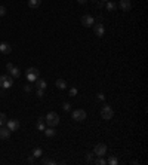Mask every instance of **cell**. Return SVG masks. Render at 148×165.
I'll return each instance as SVG.
<instances>
[{
  "label": "cell",
  "instance_id": "cell-5",
  "mask_svg": "<svg viewBox=\"0 0 148 165\" xmlns=\"http://www.w3.org/2000/svg\"><path fill=\"white\" fill-rule=\"evenodd\" d=\"M73 119L75 122H83L86 119V112L83 109H77L73 112Z\"/></svg>",
  "mask_w": 148,
  "mask_h": 165
},
{
  "label": "cell",
  "instance_id": "cell-19",
  "mask_svg": "<svg viewBox=\"0 0 148 165\" xmlns=\"http://www.w3.org/2000/svg\"><path fill=\"white\" fill-rule=\"evenodd\" d=\"M115 9H117V4L108 0V1H107V10H108V12H114Z\"/></svg>",
  "mask_w": 148,
  "mask_h": 165
},
{
  "label": "cell",
  "instance_id": "cell-32",
  "mask_svg": "<svg viewBox=\"0 0 148 165\" xmlns=\"http://www.w3.org/2000/svg\"><path fill=\"white\" fill-rule=\"evenodd\" d=\"M34 161H36V158H34V156H30V158L27 159V162H30V164H34Z\"/></svg>",
  "mask_w": 148,
  "mask_h": 165
},
{
  "label": "cell",
  "instance_id": "cell-4",
  "mask_svg": "<svg viewBox=\"0 0 148 165\" xmlns=\"http://www.w3.org/2000/svg\"><path fill=\"white\" fill-rule=\"evenodd\" d=\"M12 85H13V78L12 76H7V75L0 76V86L1 88H10Z\"/></svg>",
  "mask_w": 148,
  "mask_h": 165
},
{
  "label": "cell",
  "instance_id": "cell-10",
  "mask_svg": "<svg viewBox=\"0 0 148 165\" xmlns=\"http://www.w3.org/2000/svg\"><path fill=\"white\" fill-rule=\"evenodd\" d=\"M120 9L121 10H124V12H127V10H130V7H132V3H130V0H120Z\"/></svg>",
  "mask_w": 148,
  "mask_h": 165
},
{
  "label": "cell",
  "instance_id": "cell-17",
  "mask_svg": "<svg viewBox=\"0 0 148 165\" xmlns=\"http://www.w3.org/2000/svg\"><path fill=\"white\" fill-rule=\"evenodd\" d=\"M41 4V0H28V6L30 7H33V9H36Z\"/></svg>",
  "mask_w": 148,
  "mask_h": 165
},
{
  "label": "cell",
  "instance_id": "cell-3",
  "mask_svg": "<svg viewBox=\"0 0 148 165\" xmlns=\"http://www.w3.org/2000/svg\"><path fill=\"white\" fill-rule=\"evenodd\" d=\"M112 116H114V110L111 109V106H104L101 109V118L104 121H110L112 119Z\"/></svg>",
  "mask_w": 148,
  "mask_h": 165
},
{
  "label": "cell",
  "instance_id": "cell-12",
  "mask_svg": "<svg viewBox=\"0 0 148 165\" xmlns=\"http://www.w3.org/2000/svg\"><path fill=\"white\" fill-rule=\"evenodd\" d=\"M10 137V131H9V128L6 126H0V138L1 140H6V138H9Z\"/></svg>",
  "mask_w": 148,
  "mask_h": 165
},
{
  "label": "cell",
  "instance_id": "cell-25",
  "mask_svg": "<svg viewBox=\"0 0 148 165\" xmlns=\"http://www.w3.org/2000/svg\"><path fill=\"white\" fill-rule=\"evenodd\" d=\"M62 109H64L65 112H70V109H71V104H70V103H64V104H62Z\"/></svg>",
  "mask_w": 148,
  "mask_h": 165
},
{
  "label": "cell",
  "instance_id": "cell-36",
  "mask_svg": "<svg viewBox=\"0 0 148 165\" xmlns=\"http://www.w3.org/2000/svg\"><path fill=\"white\" fill-rule=\"evenodd\" d=\"M92 1H98V0H92Z\"/></svg>",
  "mask_w": 148,
  "mask_h": 165
},
{
  "label": "cell",
  "instance_id": "cell-29",
  "mask_svg": "<svg viewBox=\"0 0 148 165\" xmlns=\"http://www.w3.org/2000/svg\"><path fill=\"white\" fill-rule=\"evenodd\" d=\"M43 94H44V89H37V97H38V98H41Z\"/></svg>",
  "mask_w": 148,
  "mask_h": 165
},
{
  "label": "cell",
  "instance_id": "cell-1",
  "mask_svg": "<svg viewBox=\"0 0 148 165\" xmlns=\"http://www.w3.org/2000/svg\"><path fill=\"white\" fill-rule=\"evenodd\" d=\"M44 122L47 124V126H56L59 124V116L56 112H49L44 118Z\"/></svg>",
  "mask_w": 148,
  "mask_h": 165
},
{
  "label": "cell",
  "instance_id": "cell-13",
  "mask_svg": "<svg viewBox=\"0 0 148 165\" xmlns=\"http://www.w3.org/2000/svg\"><path fill=\"white\" fill-rule=\"evenodd\" d=\"M43 131H44V135H46V137H53V135H56V131L53 129V126H49V128H44Z\"/></svg>",
  "mask_w": 148,
  "mask_h": 165
},
{
  "label": "cell",
  "instance_id": "cell-27",
  "mask_svg": "<svg viewBox=\"0 0 148 165\" xmlns=\"http://www.w3.org/2000/svg\"><path fill=\"white\" fill-rule=\"evenodd\" d=\"M96 98H98L99 101H102V100H105V95H104L102 92H98V94H96Z\"/></svg>",
  "mask_w": 148,
  "mask_h": 165
},
{
  "label": "cell",
  "instance_id": "cell-15",
  "mask_svg": "<svg viewBox=\"0 0 148 165\" xmlns=\"http://www.w3.org/2000/svg\"><path fill=\"white\" fill-rule=\"evenodd\" d=\"M34 83H36L37 89H46V81H43V79H37Z\"/></svg>",
  "mask_w": 148,
  "mask_h": 165
},
{
  "label": "cell",
  "instance_id": "cell-6",
  "mask_svg": "<svg viewBox=\"0 0 148 165\" xmlns=\"http://www.w3.org/2000/svg\"><path fill=\"white\" fill-rule=\"evenodd\" d=\"M80 21H81V25H83V27H87V28L95 24V18H93L92 15H83Z\"/></svg>",
  "mask_w": 148,
  "mask_h": 165
},
{
  "label": "cell",
  "instance_id": "cell-11",
  "mask_svg": "<svg viewBox=\"0 0 148 165\" xmlns=\"http://www.w3.org/2000/svg\"><path fill=\"white\" fill-rule=\"evenodd\" d=\"M0 52H1V54H10V52H12L10 45L6 43V42H1V43H0Z\"/></svg>",
  "mask_w": 148,
  "mask_h": 165
},
{
  "label": "cell",
  "instance_id": "cell-35",
  "mask_svg": "<svg viewBox=\"0 0 148 165\" xmlns=\"http://www.w3.org/2000/svg\"><path fill=\"white\" fill-rule=\"evenodd\" d=\"M101 1H108V0H101Z\"/></svg>",
  "mask_w": 148,
  "mask_h": 165
},
{
  "label": "cell",
  "instance_id": "cell-20",
  "mask_svg": "<svg viewBox=\"0 0 148 165\" xmlns=\"http://www.w3.org/2000/svg\"><path fill=\"white\" fill-rule=\"evenodd\" d=\"M43 155V150H41V147H36L34 150H33V156L34 158H40Z\"/></svg>",
  "mask_w": 148,
  "mask_h": 165
},
{
  "label": "cell",
  "instance_id": "cell-26",
  "mask_svg": "<svg viewBox=\"0 0 148 165\" xmlns=\"http://www.w3.org/2000/svg\"><path fill=\"white\" fill-rule=\"evenodd\" d=\"M77 92H78V91H77V88H71V89H70V97H75V95H77Z\"/></svg>",
  "mask_w": 148,
  "mask_h": 165
},
{
  "label": "cell",
  "instance_id": "cell-28",
  "mask_svg": "<svg viewBox=\"0 0 148 165\" xmlns=\"http://www.w3.org/2000/svg\"><path fill=\"white\" fill-rule=\"evenodd\" d=\"M4 15H6V7L0 6V16H4Z\"/></svg>",
  "mask_w": 148,
  "mask_h": 165
},
{
  "label": "cell",
  "instance_id": "cell-31",
  "mask_svg": "<svg viewBox=\"0 0 148 165\" xmlns=\"http://www.w3.org/2000/svg\"><path fill=\"white\" fill-rule=\"evenodd\" d=\"M86 161H87V162L92 161V153H86Z\"/></svg>",
  "mask_w": 148,
  "mask_h": 165
},
{
  "label": "cell",
  "instance_id": "cell-8",
  "mask_svg": "<svg viewBox=\"0 0 148 165\" xmlns=\"http://www.w3.org/2000/svg\"><path fill=\"white\" fill-rule=\"evenodd\" d=\"M92 27H93V31H95V34H96L98 37H102V36L105 34V27H104V24L98 22V24H93Z\"/></svg>",
  "mask_w": 148,
  "mask_h": 165
},
{
  "label": "cell",
  "instance_id": "cell-2",
  "mask_svg": "<svg viewBox=\"0 0 148 165\" xmlns=\"http://www.w3.org/2000/svg\"><path fill=\"white\" fill-rule=\"evenodd\" d=\"M38 76H40L38 69H36V67H30V69H27V79H28V82L34 83L37 79H38Z\"/></svg>",
  "mask_w": 148,
  "mask_h": 165
},
{
  "label": "cell",
  "instance_id": "cell-33",
  "mask_svg": "<svg viewBox=\"0 0 148 165\" xmlns=\"http://www.w3.org/2000/svg\"><path fill=\"white\" fill-rule=\"evenodd\" d=\"M24 91H25V92H30V91H31V86H30V85H25V86H24Z\"/></svg>",
  "mask_w": 148,
  "mask_h": 165
},
{
  "label": "cell",
  "instance_id": "cell-18",
  "mask_svg": "<svg viewBox=\"0 0 148 165\" xmlns=\"http://www.w3.org/2000/svg\"><path fill=\"white\" fill-rule=\"evenodd\" d=\"M43 122H44V118L40 116L38 121H37V129H38V131H43V129H44V124H43Z\"/></svg>",
  "mask_w": 148,
  "mask_h": 165
},
{
  "label": "cell",
  "instance_id": "cell-24",
  "mask_svg": "<svg viewBox=\"0 0 148 165\" xmlns=\"http://www.w3.org/2000/svg\"><path fill=\"white\" fill-rule=\"evenodd\" d=\"M95 164H98V165H105V164H107V161L104 159V156H99V159H98V161H95Z\"/></svg>",
  "mask_w": 148,
  "mask_h": 165
},
{
  "label": "cell",
  "instance_id": "cell-14",
  "mask_svg": "<svg viewBox=\"0 0 148 165\" xmlns=\"http://www.w3.org/2000/svg\"><path fill=\"white\" fill-rule=\"evenodd\" d=\"M9 75H10L12 78H19V76H21V70H19L18 67H15V66H13V69L9 72Z\"/></svg>",
  "mask_w": 148,
  "mask_h": 165
},
{
  "label": "cell",
  "instance_id": "cell-16",
  "mask_svg": "<svg viewBox=\"0 0 148 165\" xmlns=\"http://www.w3.org/2000/svg\"><path fill=\"white\" fill-rule=\"evenodd\" d=\"M55 85H56V88H59V89H65V88H67V82H65L64 79H56Z\"/></svg>",
  "mask_w": 148,
  "mask_h": 165
},
{
  "label": "cell",
  "instance_id": "cell-9",
  "mask_svg": "<svg viewBox=\"0 0 148 165\" xmlns=\"http://www.w3.org/2000/svg\"><path fill=\"white\" fill-rule=\"evenodd\" d=\"M6 125H7V128H9L10 132H12V131H18L19 126H21L16 119H9V121H6Z\"/></svg>",
  "mask_w": 148,
  "mask_h": 165
},
{
  "label": "cell",
  "instance_id": "cell-30",
  "mask_svg": "<svg viewBox=\"0 0 148 165\" xmlns=\"http://www.w3.org/2000/svg\"><path fill=\"white\" fill-rule=\"evenodd\" d=\"M12 69H13V64H12V63H7V64H6V70H7V72H10Z\"/></svg>",
  "mask_w": 148,
  "mask_h": 165
},
{
  "label": "cell",
  "instance_id": "cell-7",
  "mask_svg": "<svg viewBox=\"0 0 148 165\" xmlns=\"http://www.w3.org/2000/svg\"><path fill=\"white\" fill-rule=\"evenodd\" d=\"M105 153H107V146H105L104 143H99V144L95 146V149H93V155H96V156L99 158V156H104Z\"/></svg>",
  "mask_w": 148,
  "mask_h": 165
},
{
  "label": "cell",
  "instance_id": "cell-22",
  "mask_svg": "<svg viewBox=\"0 0 148 165\" xmlns=\"http://www.w3.org/2000/svg\"><path fill=\"white\" fill-rule=\"evenodd\" d=\"M41 164L55 165V164H56V161H53V159H47V158H43V159H41Z\"/></svg>",
  "mask_w": 148,
  "mask_h": 165
},
{
  "label": "cell",
  "instance_id": "cell-34",
  "mask_svg": "<svg viewBox=\"0 0 148 165\" xmlns=\"http://www.w3.org/2000/svg\"><path fill=\"white\" fill-rule=\"evenodd\" d=\"M86 1H87V0H78V3H81V4H83V3H86Z\"/></svg>",
  "mask_w": 148,
  "mask_h": 165
},
{
  "label": "cell",
  "instance_id": "cell-21",
  "mask_svg": "<svg viewBox=\"0 0 148 165\" xmlns=\"http://www.w3.org/2000/svg\"><path fill=\"white\" fill-rule=\"evenodd\" d=\"M6 121H7V116L4 113H0V126L6 125Z\"/></svg>",
  "mask_w": 148,
  "mask_h": 165
},
{
  "label": "cell",
  "instance_id": "cell-23",
  "mask_svg": "<svg viewBox=\"0 0 148 165\" xmlns=\"http://www.w3.org/2000/svg\"><path fill=\"white\" fill-rule=\"evenodd\" d=\"M107 164H110V165H117V164H118V161H117V158H115V156H111L110 159L107 161Z\"/></svg>",
  "mask_w": 148,
  "mask_h": 165
}]
</instances>
